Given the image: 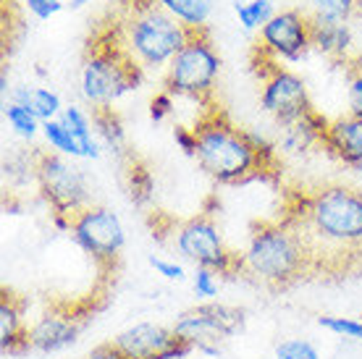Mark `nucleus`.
Listing matches in <instances>:
<instances>
[{"instance_id": "nucleus-16", "label": "nucleus", "mask_w": 362, "mask_h": 359, "mask_svg": "<svg viewBox=\"0 0 362 359\" xmlns=\"http://www.w3.org/2000/svg\"><path fill=\"white\" fill-rule=\"evenodd\" d=\"M0 351L6 357H16L29 351L27 346V325H24V307L16 294H3L0 299Z\"/></svg>"}, {"instance_id": "nucleus-36", "label": "nucleus", "mask_w": 362, "mask_h": 359, "mask_svg": "<svg viewBox=\"0 0 362 359\" xmlns=\"http://www.w3.org/2000/svg\"><path fill=\"white\" fill-rule=\"evenodd\" d=\"M87 3H92V0H69V8H71V11H79V8H84Z\"/></svg>"}, {"instance_id": "nucleus-6", "label": "nucleus", "mask_w": 362, "mask_h": 359, "mask_svg": "<svg viewBox=\"0 0 362 359\" xmlns=\"http://www.w3.org/2000/svg\"><path fill=\"white\" fill-rule=\"evenodd\" d=\"M221 71V58L210 42L205 27L189 29L187 45L173 55L165 69L163 90L173 98H189L197 102H208L213 95V84Z\"/></svg>"}, {"instance_id": "nucleus-17", "label": "nucleus", "mask_w": 362, "mask_h": 359, "mask_svg": "<svg viewBox=\"0 0 362 359\" xmlns=\"http://www.w3.org/2000/svg\"><path fill=\"white\" fill-rule=\"evenodd\" d=\"M310 42L317 53L336 58V61H346L349 45H352V32L341 21H331L323 16H310Z\"/></svg>"}, {"instance_id": "nucleus-26", "label": "nucleus", "mask_w": 362, "mask_h": 359, "mask_svg": "<svg viewBox=\"0 0 362 359\" xmlns=\"http://www.w3.org/2000/svg\"><path fill=\"white\" fill-rule=\"evenodd\" d=\"M317 325L323 331L334 333L339 339L362 343V317H344V314H323L317 317Z\"/></svg>"}, {"instance_id": "nucleus-19", "label": "nucleus", "mask_w": 362, "mask_h": 359, "mask_svg": "<svg viewBox=\"0 0 362 359\" xmlns=\"http://www.w3.org/2000/svg\"><path fill=\"white\" fill-rule=\"evenodd\" d=\"M58 121L69 129V134L76 139V144L82 147V155L87 160L100 158V142L95 139V129H92V116H87L79 105H66L61 110Z\"/></svg>"}, {"instance_id": "nucleus-4", "label": "nucleus", "mask_w": 362, "mask_h": 359, "mask_svg": "<svg viewBox=\"0 0 362 359\" xmlns=\"http://www.w3.org/2000/svg\"><path fill=\"white\" fill-rule=\"evenodd\" d=\"M142 81V66L129 53L124 35L100 32L90 40V50L82 66V98L92 108H113L127 92Z\"/></svg>"}, {"instance_id": "nucleus-28", "label": "nucleus", "mask_w": 362, "mask_h": 359, "mask_svg": "<svg viewBox=\"0 0 362 359\" xmlns=\"http://www.w3.org/2000/svg\"><path fill=\"white\" fill-rule=\"evenodd\" d=\"M273 359H320V351L308 339H284L276 343Z\"/></svg>"}, {"instance_id": "nucleus-34", "label": "nucleus", "mask_w": 362, "mask_h": 359, "mask_svg": "<svg viewBox=\"0 0 362 359\" xmlns=\"http://www.w3.org/2000/svg\"><path fill=\"white\" fill-rule=\"evenodd\" d=\"M27 6L37 18H50V16H55L58 11H64V3H61V0H27Z\"/></svg>"}, {"instance_id": "nucleus-14", "label": "nucleus", "mask_w": 362, "mask_h": 359, "mask_svg": "<svg viewBox=\"0 0 362 359\" xmlns=\"http://www.w3.org/2000/svg\"><path fill=\"white\" fill-rule=\"evenodd\" d=\"M84 314L76 312H45L27 328V346L37 354H55L76 341L84 328Z\"/></svg>"}, {"instance_id": "nucleus-35", "label": "nucleus", "mask_w": 362, "mask_h": 359, "mask_svg": "<svg viewBox=\"0 0 362 359\" xmlns=\"http://www.w3.org/2000/svg\"><path fill=\"white\" fill-rule=\"evenodd\" d=\"M84 359H127V357H124V354L113 346V341H110V343H100V346H95Z\"/></svg>"}, {"instance_id": "nucleus-9", "label": "nucleus", "mask_w": 362, "mask_h": 359, "mask_svg": "<svg viewBox=\"0 0 362 359\" xmlns=\"http://www.w3.org/2000/svg\"><path fill=\"white\" fill-rule=\"evenodd\" d=\"M247 323L245 310L221 302H202L189 307L176 317L173 331L179 339L189 343L194 351L202 354H218V343L228 341L231 336L242 333Z\"/></svg>"}, {"instance_id": "nucleus-13", "label": "nucleus", "mask_w": 362, "mask_h": 359, "mask_svg": "<svg viewBox=\"0 0 362 359\" xmlns=\"http://www.w3.org/2000/svg\"><path fill=\"white\" fill-rule=\"evenodd\" d=\"M257 47H263L265 53L273 55L276 61H299L313 47V42H310V16L302 13L299 8L279 11L260 29Z\"/></svg>"}, {"instance_id": "nucleus-37", "label": "nucleus", "mask_w": 362, "mask_h": 359, "mask_svg": "<svg viewBox=\"0 0 362 359\" xmlns=\"http://www.w3.org/2000/svg\"><path fill=\"white\" fill-rule=\"evenodd\" d=\"M354 13H357V16L362 18V0H357V11H354Z\"/></svg>"}, {"instance_id": "nucleus-11", "label": "nucleus", "mask_w": 362, "mask_h": 359, "mask_svg": "<svg viewBox=\"0 0 362 359\" xmlns=\"http://www.w3.org/2000/svg\"><path fill=\"white\" fill-rule=\"evenodd\" d=\"M257 76L263 79V90H260V108L268 116L281 124L284 129L291 124H297L308 116L313 108L308 95V87L302 76H297L294 71L279 66V61L268 55V69L257 71Z\"/></svg>"}, {"instance_id": "nucleus-18", "label": "nucleus", "mask_w": 362, "mask_h": 359, "mask_svg": "<svg viewBox=\"0 0 362 359\" xmlns=\"http://www.w3.org/2000/svg\"><path fill=\"white\" fill-rule=\"evenodd\" d=\"M8 102H16V105L29 108L42 124L58 118L61 110H64V102L58 98V92L47 90V87H27V84H18V87L11 90Z\"/></svg>"}, {"instance_id": "nucleus-25", "label": "nucleus", "mask_w": 362, "mask_h": 359, "mask_svg": "<svg viewBox=\"0 0 362 359\" xmlns=\"http://www.w3.org/2000/svg\"><path fill=\"white\" fill-rule=\"evenodd\" d=\"M3 116H6V121H8L11 129H13L18 136H24V139H32V136L42 129V121H40V118H37L29 108L16 105V102H6Z\"/></svg>"}, {"instance_id": "nucleus-12", "label": "nucleus", "mask_w": 362, "mask_h": 359, "mask_svg": "<svg viewBox=\"0 0 362 359\" xmlns=\"http://www.w3.org/2000/svg\"><path fill=\"white\" fill-rule=\"evenodd\" d=\"M113 346L127 359H184L194 351L173 328L158 323L132 325L113 339Z\"/></svg>"}, {"instance_id": "nucleus-24", "label": "nucleus", "mask_w": 362, "mask_h": 359, "mask_svg": "<svg viewBox=\"0 0 362 359\" xmlns=\"http://www.w3.org/2000/svg\"><path fill=\"white\" fill-rule=\"evenodd\" d=\"M279 11H273L271 0H247V3H236V16L239 24L252 32V29H263Z\"/></svg>"}, {"instance_id": "nucleus-7", "label": "nucleus", "mask_w": 362, "mask_h": 359, "mask_svg": "<svg viewBox=\"0 0 362 359\" xmlns=\"http://www.w3.org/2000/svg\"><path fill=\"white\" fill-rule=\"evenodd\" d=\"M35 184L47 207L58 216L74 218L90 207V187L79 165L61 153H35Z\"/></svg>"}, {"instance_id": "nucleus-3", "label": "nucleus", "mask_w": 362, "mask_h": 359, "mask_svg": "<svg viewBox=\"0 0 362 359\" xmlns=\"http://www.w3.org/2000/svg\"><path fill=\"white\" fill-rule=\"evenodd\" d=\"M242 265L247 276L263 281L271 288H286L313 273L308 244L286 220L255 225L250 244L242 254Z\"/></svg>"}, {"instance_id": "nucleus-32", "label": "nucleus", "mask_w": 362, "mask_h": 359, "mask_svg": "<svg viewBox=\"0 0 362 359\" xmlns=\"http://www.w3.org/2000/svg\"><path fill=\"white\" fill-rule=\"evenodd\" d=\"M171 110H173V95H168L165 90H160L150 100V118H153L155 124H160L163 118L171 116Z\"/></svg>"}, {"instance_id": "nucleus-2", "label": "nucleus", "mask_w": 362, "mask_h": 359, "mask_svg": "<svg viewBox=\"0 0 362 359\" xmlns=\"http://www.w3.org/2000/svg\"><path fill=\"white\" fill-rule=\"evenodd\" d=\"M194 160L218 184H245L271 173L276 153L263 136L236 129L218 108L202 113L194 124Z\"/></svg>"}, {"instance_id": "nucleus-38", "label": "nucleus", "mask_w": 362, "mask_h": 359, "mask_svg": "<svg viewBox=\"0 0 362 359\" xmlns=\"http://www.w3.org/2000/svg\"><path fill=\"white\" fill-rule=\"evenodd\" d=\"M236 3H247V0H236Z\"/></svg>"}, {"instance_id": "nucleus-8", "label": "nucleus", "mask_w": 362, "mask_h": 359, "mask_svg": "<svg viewBox=\"0 0 362 359\" xmlns=\"http://www.w3.org/2000/svg\"><path fill=\"white\" fill-rule=\"evenodd\" d=\"M173 244L181 257L192 262L194 268L213 270L223 278H234L236 273H245L242 257H236L234 252L226 249L223 236L208 213H199V216L184 220L173 234Z\"/></svg>"}, {"instance_id": "nucleus-20", "label": "nucleus", "mask_w": 362, "mask_h": 359, "mask_svg": "<svg viewBox=\"0 0 362 359\" xmlns=\"http://www.w3.org/2000/svg\"><path fill=\"white\" fill-rule=\"evenodd\" d=\"M92 126H95V134L100 136V142L108 147L110 153L127 155V134H124V126L121 118L116 116L113 108H92Z\"/></svg>"}, {"instance_id": "nucleus-31", "label": "nucleus", "mask_w": 362, "mask_h": 359, "mask_svg": "<svg viewBox=\"0 0 362 359\" xmlns=\"http://www.w3.org/2000/svg\"><path fill=\"white\" fill-rule=\"evenodd\" d=\"M150 265L155 268V273L158 276H163L165 281H184L187 278V270H184V265H179V262L173 260H163V257H150Z\"/></svg>"}, {"instance_id": "nucleus-29", "label": "nucleus", "mask_w": 362, "mask_h": 359, "mask_svg": "<svg viewBox=\"0 0 362 359\" xmlns=\"http://www.w3.org/2000/svg\"><path fill=\"white\" fill-rule=\"evenodd\" d=\"M192 288H194L197 299H202V302L216 299L218 291H221L218 273H213V270H205V268H194V276H192Z\"/></svg>"}, {"instance_id": "nucleus-21", "label": "nucleus", "mask_w": 362, "mask_h": 359, "mask_svg": "<svg viewBox=\"0 0 362 359\" xmlns=\"http://www.w3.org/2000/svg\"><path fill=\"white\" fill-rule=\"evenodd\" d=\"M158 6L168 11L184 27L199 29L205 27L210 11H213V0H158Z\"/></svg>"}, {"instance_id": "nucleus-15", "label": "nucleus", "mask_w": 362, "mask_h": 359, "mask_svg": "<svg viewBox=\"0 0 362 359\" xmlns=\"http://www.w3.org/2000/svg\"><path fill=\"white\" fill-rule=\"evenodd\" d=\"M323 150L346 168L362 171V118L341 116L331 121L323 134Z\"/></svg>"}, {"instance_id": "nucleus-22", "label": "nucleus", "mask_w": 362, "mask_h": 359, "mask_svg": "<svg viewBox=\"0 0 362 359\" xmlns=\"http://www.w3.org/2000/svg\"><path fill=\"white\" fill-rule=\"evenodd\" d=\"M124 187L129 192V199L134 202V205H147L150 199H153V192H155V181H153V173L147 171V165L132 158H127V171H124Z\"/></svg>"}, {"instance_id": "nucleus-30", "label": "nucleus", "mask_w": 362, "mask_h": 359, "mask_svg": "<svg viewBox=\"0 0 362 359\" xmlns=\"http://www.w3.org/2000/svg\"><path fill=\"white\" fill-rule=\"evenodd\" d=\"M344 63H349V58ZM346 81H349V116L362 118V61H357L354 66L349 63Z\"/></svg>"}, {"instance_id": "nucleus-27", "label": "nucleus", "mask_w": 362, "mask_h": 359, "mask_svg": "<svg viewBox=\"0 0 362 359\" xmlns=\"http://www.w3.org/2000/svg\"><path fill=\"white\" fill-rule=\"evenodd\" d=\"M310 6L315 11V16L346 24L357 11V0H310Z\"/></svg>"}, {"instance_id": "nucleus-1", "label": "nucleus", "mask_w": 362, "mask_h": 359, "mask_svg": "<svg viewBox=\"0 0 362 359\" xmlns=\"http://www.w3.org/2000/svg\"><path fill=\"white\" fill-rule=\"evenodd\" d=\"M286 223L294 225L308 244L313 270L320 257L354 254L362 249V189L326 184L302 194Z\"/></svg>"}, {"instance_id": "nucleus-5", "label": "nucleus", "mask_w": 362, "mask_h": 359, "mask_svg": "<svg viewBox=\"0 0 362 359\" xmlns=\"http://www.w3.org/2000/svg\"><path fill=\"white\" fill-rule=\"evenodd\" d=\"M121 35L136 63L142 69H153L173 61V55L187 45L189 27H184L168 11L153 3V6L132 11Z\"/></svg>"}, {"instance_id": "nucleus-33", "label": "nucleus", "mask_w": 362, "mask_h": 359, "mask_svg": "<svg viewBox=\"0 0 362 359\" xmlns=\"http://www.w3.org/2000/svg\"><path fill=\"white\" fill-rule=\"evenodd\" d=\"M173 139H176V144L181 147V153L194 158V153H197V134H194V129L176 126V129H173Z\"/></svg>"}, {"instance_id": "nucleus-10", "label": "nucleus", "mask_w": 362, "mask_h": 359, "mask_svg": "<svg viewBox=\"0 0 362 359\" xmlns=\"http://www.w3.org/2000/svg\"><path fill=\"white\" fill-rule=\"evenodd\" d=\"M71 239L82 252H87L98 268H113L124 252L127 231L118 216L108 207L90 205L71 218Z\"/></svg>"}, {"instance_id": "nucleus-23", "label": "nucleus", "mask_w": 362, "mask_h": 359, "mask_svg": "<svg viewBox=\"0 0 362 359\" xmlns=\"http://www.w3.org/2000/svg\"><path fill=\"white\" fill-rule=\"evenodd\" d=\"M42 136H45V142L53 147V153H61V155H66V158H84L82 147L76 144V139L69 134V129H66L58 118L42 124Z\"/></svg>"}]
</instances>
